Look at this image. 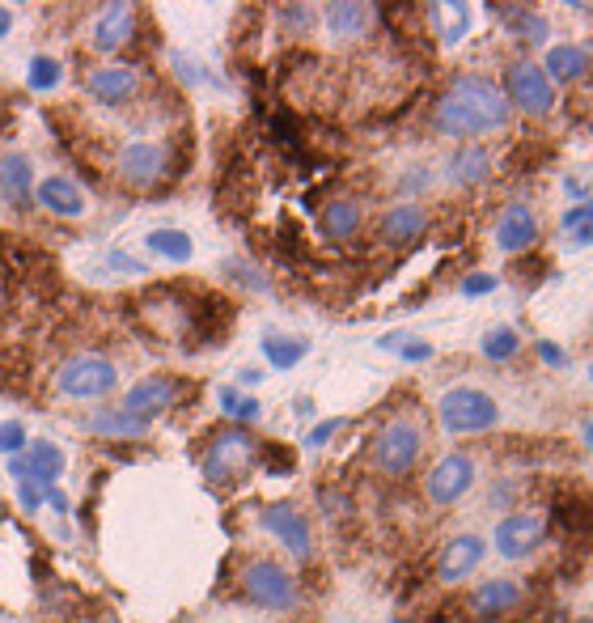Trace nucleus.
Here are the masks:
<instances>
[{"mask_svg": "<svg viewBox=\"0 0 593 623\" xmlns=\"http://www.w3.org/2000/svg\"><path fill=\"white\" fill-rule=\"evenodd\" d=\"M433 123L441 136H458V140L488 136L509 123V98L488 77H454L437 102Z\"/></svg>", "mask_w": 593, "mask_h": 623, "instance_id": "nucleus-1", "label": "nucleus"}, {"mask_svg": "<svg viewBox=\"0 0 593 623\" xmlns=\"http://www.w3.org/2000/svg\"><path fill=\"white\" fill-rule=\"evenodd\" d=\"M437 412H441V424L449 433H488L492 424L500 420V407L492 395H483V390L475 386H454L449 395H441L437 403Z\"/></svg>", "mask_w": 593, "mask_h": 623, "instance_id": "nucleus-2", "label": "nucleus"}, {"mask_svg": "<svg viewBox=\"0 0 593 623\" xmlns=\"http://www.w3.org/2000/svg\"><path fill=\"white\" fill-rule=\"evenodd\" d=\"M420 429L407 420H390L382 424V433L373 437V467L390 475V479H403L420 458Z\"/></svg>", "mask_w": 593, "mask_h": 623, "instance_id": "nucleus-3", "label": "nucleus"}, {"mask_svg": "<svg viewBox=\"0 0 593 623\" xmlns=\"http://www.w3.org/2000/svg\"><path fill=\"white\" fill-rule=\"evenodd\" d=\"M242 590H246L250 602H259V607H267V611H289L297 602L293 577L272 560H250L242 568Z\"/></svg>", "mask_w": 593, "mask_h": 623, "instance_id": "nucleus-4", "label": "nucleus"}, {"mask_svg": "<svg viewBox=\"0 0 593 623\" xmlns=\"http://www.w3.org/2000/svg\"><path fill=\"white\" fill-rule=\"evenodd\" d=\"M255 454H259V441L250 437L246 429H225V433L212 437V445H208L204 475L212 479V484H225V479L242 475L250 462H255Z\"/></svg>", "mask_w": 593, "mask_h": 623, "instance_id": "nucleus-5", "label": "nucleus"}, {"mask_svg": "<svg viewBox=\"0 0 593 623\" xmlns=\"http://www.w3.org/2000/svg\"><path fill=\"white\" fill-rule=\"evenodd\" d=\"M119 178L136 191H153L161 178H170V153L157 140H132L119 153Z\"/></svg>", "mask_w": 593, "mask_h": 623, "instance_id": "nucleus-6", "label": "nucleus"}, {"mask_svg": "<svg viewBox=\"0 0 593 623\" xmlns=\"http://www.w3.org/2000/svg\"><path fill=\"white\" fill-rule=\"evenodd\" d=\"M60 390L68 399H102V395H111L115 382H119V373L111 361H102V356H77V361H68L60 369Z\"/></svg>", "mask_w": 593, "mask_h": 623, "instance_id": "nucleus-7", "label": "nucleus"}, {"mask_svg": "<svg viewBox=\"0 0 593 623\" xmlns=\"http://www.w3.org/2000/svg\"><path fill=\"white\" fill-rule=\"evenodd\" d=\"M517 111L526 115H547L555 106V85L551 77L543 73V64H513L509 68V94H505Z\"/></svg>", "mask_w": 593, "mask_h": 623, "instance_id": "nucleus-8", "label": "nucleus"}, {"mask_svg": "<svg viewBox=\"0 0 593 623\" xmlns=\"http://www.w3.org/2000/svg\"><path fill=\"white\" fill-rule=\"evenodd\" d=\"M475 484V462L466 454H445L424 479V496L433 505H454L458 496H466V488Z\"/></svg>", "mask_w": 593, "mask_h": 623, "instance_id": "nucleus-9", "label": "nucleus"}, {"mask_svg": "<svg viewBox=\"0 0 593 623\" xmlns=\"http://www.w3.org/2000/svg\"><path fill=\"white\" fill-rule=\"evenodd\" d=\"M543 534H547V522L538 513H509V518L496 522V551L505 560H526L543 543Z\"/></svg>", "mask_w": 593, "mask_h": 623, "instance_id": "nucleus-10", "label": "nucleus"}, {"mask_svg": "<svg viewBox=\"0 0 593 623\" xmlns=\"http://www.w3.org/2000/svg\"><path fill=\"white\" fill-rule=\"evenodd\" d=\"M9 475L17 479V484H39L47 492L64 475V450L60 445H51V441H34L26 458L9 462Z\"/></svg>", "mask_w": 593, "mask_h": 623, "instance_id": "nucleus-11", "label": "nucleus"}, {"mask_svg": "<svg viewBox=\"0 0 593 623\" xmlns=\"http://www.w3.org/2000/svg\"><path fill=\"white\" fill-rule=\"evenodd\" d=\"M85 89H89V98L102 102V106H123V102L136 98L140 73L132 64H106V68H94V73H89Z\"/></svg>", "mask_w": 593, "mask_h": 623, "instance_id": "nucleus-12", "label": "nucleus"}, {"mask_svg": "<svg viewBox=\"0 0 593 623\" xmlns=\"http://www.w3.org/2000/svg\"><path fill=\"white\" fill-rule=\"evenodd\" d=\"M259 522H263L267 534H276V539L289 547L297 560L310 556V522H305L293 505H267V509L259 513Z\"/></svg>", "mask_w": 593, "mask_h": 623, "instance_id": "nucleus-13", "label": "nucleus"}, {"mask_svg": "<svg viewBox=\"0 0 593 623\" xmlns=\"http://www.w3.org/2000/svg\"><path fill=\"white\" fill-rule=\"evenodd\" d=\"M94 47L98 51H119V47H128L132 43V34H136V9L128 5V0H111L98 17H94Z\"/></svg>", "mask_w": 593, "mask_h": 623, "instance_id": "nucleus-14", "label": "nucleus"}, {"mask_svg": "<svg viewBox=\"0 0 593 623\" xmlns=\"http://www.w3.org/2000/svg\"><path fill=\"white\" fill-rule=\"evenodd\" d=\"M178 395H183V386H178L174 378H145V382H136V386L128 390L123 407H128V412H136V416H145V420H153V416H161V412H170V407L178 403Z\"/></svg>", "mask_w": 593, "mask_h": 623, "instance_id": "nucleus-15", "label": "nucleus"}, {"mask_svg": "<svg viewBox=\"0 0 593 623\" xmlns=\"http://www.w3.org/2000/svg\"><path fill=\"white\" fill-rule=\"evenodd\" d=\"M538 242V217L526 208V204H509L505 212H500V221H496V246L505 255H517V251H526V246Z\"/></svg>", "mask_w": 593, "mask_h": 623, "instance_id": "nucleus-16", "label": "nucleus"}, {"mask_svg": "<svg viewBox=\"0 0 593 623\" xmlns=\"http://www.w3.org/2000/svg\"><path fill=\"white\" fill-rule=\"evenodd\" d=\"M428 229V212L420 204H394L382 225H377V238L390 242V246H403V242H416Z\"/></svg>", "mask_w": 593, "mask_h": 623, "instance_id": "nucleus-17", "label": "nucleus"}, {"mask_svg": "<svg viewBox=\"0 0 593 623\" xmlns=\"http://www.w3.org/2000/svg\"><path fill=\"white\" fill-rule=\"evenodd\" d=\"M479 560H483V539H475V534H458V539L445 543L437 573H441V581H462V577L475 573Z\"/></svg>", "mask_w": 593, "mask_h": 623, "instance_id": "nucleus-18", "label": "nucleus"}, {"mask_svg": "<svg viewBox=\"0 0 593 623\" xmlns=\"http://www.w3.org/2000/svg\"><path fill=\"white\" fill-rule=\"evenodd\" d=\"M517 602H521V585H513V581H505V577H496V581H483L479 590L471 594V615H479V619H500V615L517 611Z\"/></svg>", "mask_w": 593, "mask_h": 623, "instance_id": "nucleus-19", "label": "nucleus"}, {"mask_svg": "<svg viewBox=\"0 0 593 623\" xmlns=\"http://www.w3.org/2000/svg\"><path fill=\"white\" fill-rule=\"evenodd\" d=\"M34 200H39L47 212H56V217H81L85 212V191L77 183H68V178H60V174L43 178V183L34 187Z\"/></svg>", "mask_w": 593, "mask_h": 623, "instance_id": "nucleus-20", "label": "nucleus"}, {"mask_svg": "<svg viewBox=\"0 0 593 623\" xmlns=\"http://www.w3.org/2000/svg\"><path fill=\"white\" fill-rule=\"evenodd\" d=\"M89 429L98 437H111V441H132V437L149 433V420L128 412V407H102V412L89 416Z\"/></svg>", "mask_w": 593, "mask_h": 623, "instance_id": "nucleus-21", "label": "nucleus"}, {"mask_svg": "<svg viewBox=\"0 0 593 623\" xmlns=\"http://www.w3.org/2000/svg\"><path fill=\"white\" fill-rule=\"evenodd\" d=\"M30 191H34V170L22 153H9L0 157V195L13 204V208H26L30 204Z\"/></svg>", "mask_w": 593, "mask_h": 623, "instance_id": "nucleus-22", "label": "nucleus"}, {"mask_svg": "<svg viewBox=\"0 0 593 623\" xmlns=\"http://www.w3.org/2000/svg\"><path fill=\"white\" fill-rule=\"evenodd\" d=\"M322 17H327V30L339 34V39H356V34H365L373 26V9L361 5V0H335Z\"/></svg>", "mask_w": 593, "mask_h": 623, "instance_id": "nucleus-23", "label": "nucleus"}, {"mask_svg": "<svg viewBox=\"0 0 593 623\" xmlns=\"http://www.w3.org/2000/svg\"><path fill=\"white\" fill-rule=\"evenodd\" d=\"M356 229H361V204L356 200H331L322 208V234L331 242H348L356 238Z\"/></svg>", "mask_w": 593, "mask_h": 623, "instance_id": "nucleus-24", "label": "nucleus"}, {"mask_svg": "<svg viewBox=\"0 0 593 623\" xmlns=\"http://www.w3.org/2000/svg\"><path fill=\"white\" fill-rule=\"evenodd\" d=\"M585 68H589V51L577 47V43H564V47H551L547 51L543 73L551 81H577V77H585Z\"/></svg>", "mask_w": 593, "mask_h": 623, "instance_id": "nucleus-25", "label": "nucleus"}, {"mask_svg": "<svg viewBox=\"0 0 593 623\" xmlns=\"http://www.w3.org/2000/svg\"><path fill=\"white\" fill-rule=\"evenodd\" d=\"M488 174H492V157L479 145H466L449 157V178H454V183H483Z\"/></svg>", "mask_w": 593, "mask_h": 623, "instance_id": "nucleus-26", "label": "nucleus"}, {"mask_svg": "<svg viewBox=\"0 0 593 623\" xmlns=\"http://www.w3.org/2000/svg\"><path fill=\"white\" fill-rule=\"evenodd\" d=\"M145 246L153 255H161V259H170V263H187L191 259V238L183 234V229H153V234L145 238Z\"/></svg>", "mask_w": 593, "mask_h": 623, "instance_id": "nucleus-27", "label": "nucleus"}, {"mask_svg": "<svg viewBox=\"0 0 593 623\" xmlns=\"http://www.w3.org/2000/svg\"><path fill=\"white\" fill-rule=\"evenodd\" d=\"M305 352H310V344H305V340H280V335H267V340H263V356L276 369H293Z\"/></svg>", "mask_w": 593, "mask_h": 623, "instance_id": "nucleus-28", "label": "nucleus"}, {"mask_svg": "<svg viewBox=\"0 0 593 623\" xmlns=\"http://www.w3.org/2000/svg\"><path fill=\"white\" fill-rule=\"evenodd\" d=\"M496 13L505 17V22H509L526 43H543V39H547V22H543V17H534L530 9H513V5H505V9H496Z\"/></svg>", "mask_w": 593, "mask_h": 623, "instance_id": "nucleus-29", "label": "nucleus"}, {"mask_svg": "<svg viewBox=\"0 0 593 623\" xmlns=\"http://www.w3.org/2000/svg\"><path fill=\"white\" fill-rule=\"evenodd\" d=\"M221 407H225V416H233V420H242V424H250V420H259V399H250V395H238V390H233V386H225L221 390Z\"/></svg>", "mask_w": 593, "mask_h": 623, "instance_id": "nucleus-30", "label": "nucleus"}, {"mask_svg": "<svg viewBox=\"0 0 593 623\" xmlns=\"http://www.w3.org/2000/svg\"><path fill=\"white\" fill-rule=\"evenodd\" d=\"M26 81H30L34 94H47V89H56V85H60V64L51 60V56H34V60H30Z\"/></svg>", "mask_w": 593, "mask_h": 623, "instance_id": "nucleus-31", "label": "nucleus"}, {"mask_svg": "<svg viewBox=\"0 0 593 623\" xmlns=\"http://www.w3.org/2000/svg\"><path fill=\"white\" fill-rule=\"evenodd\" d=\"M517 348H521V340L513 327H496V331H488V340H483V356H488V361H509Z\"/></svg>", "mask_w": 593, "mask_h": 623, "instance_id": "nucleus-32", "label": "nucleus"}, {"mask_svg": "<svg viewBox=\"0 0 593 623\" xmlns=\"http://www.w3.org/2000/svg\"><path fill=\"white\" fill-rule=\"evenodd\" d=\"M433 17H445V39L449 43H458L466 26H471V9H462V5H437Z\"/></svg>", "mask_w": 593, "mask_h": 623, "instance_id": "nucleus-33", "label": "nucleus"}, {"mask_svg": "<svg viewBox=\"0 0 593 623\" xmlns=\"http://www.w3.org/2000/svg\"><path fill=\"white\" fill-rule=\"evenodd\" d=\"M555 518H560V526L572 534H589L593 530V505H564V509H555Z\"/></svg>", "mask_w": 593, "mask_h": 623, "instance_id": "nucleus-34", "label": "nucleus"}, {"mask_svg": "<svg viewBox=\"0 0 593 623\" xmlns=\"http://www.w3.org/2000/svg\"><path fill=\"white\" fill-rule=\"evenodd\" d=\"M22 450H26V429H22V424H17V420L0 424V454L22 458Z\"/></svg>", "mask_w": 593, "mask_h": 623, "instance_id": "nucleus-35", "label": "nucleus"}, {"mask_svg": "<svg viewBox=\"0 0 593 623\" xmlns=\"http://www.w3.org/2000/svg\"><path fill=\"white\" fill-rule=\"evenodd\" d=\"M382 348H399L407 361H428V356H433V344H403V335H386Z\"/></svg>", "mask_w": 593, "mask_h": 623, "instance_id": "nucleus-36", "label": "nucleus"}, {"mask_svg": "<svg viewBox=\"0 0 593 623\" xmlns=\"http://www.w3.org/2000/svg\"><path fill=\"white\" fill-rule=\"evenodd\" d=\"M339 429H344V420H322V424H314V429L305 433V445H310V450H318V445H327Z\"/></svg>", "mask_w": 593, "mask_h": 623, "instance_id": "nucleus-37", "label": "nucleus"}, {"mask_svg": "<svg viewBox=\"0 0 593 623\" xmlns=\"http://www.w3.org/2000/svg\"><path fill=\"white\" fill-rule=\"evenodd\" d=\"M496 289V276H466L462 280V293L466 297H483V293H492Z\"/></svg>", "mask_w": 593, "mask_h": 623, "instance_id": "nucleus-38", "label": "nucleus"}, {"mask_svg": "<svg viewBox=\"0 0 593 623\" xmlns=\"http://www.w3.org/2000/svg\"><path fill=\"white\" fill-rule=\"evenodd\" d=\"M538 356L551 365V369H560V365H568V352L560 348V344H551V340H538Z\"/></svg>", "mask_w": 593, "mask_h": 623, "instance_id": "nucleus-39", "label": "nucleus"}, {"mask_svg": "<svg viewBox=\"0 0 593 623\" xmlns=\"http://www.w3.org/2000/svg\"><path fill=\"white\" fill-rule=\"evenodd\" d=\"M17 492H22V505L26 509H43V488L39 484H17Z\"/></svg>", "mask_w": 593, "mask_h": 623, "instance_id": "nucleus-40", "label": "nucleus"}, {"mask_svg": "<svg viewBox=\"0 0 593 623\" xmlns=\"http://www.w3.org/2000/svg\"><path fill=\"white\" fill-rule=\"evenodd\" d=\"M568 238H572V246H589V242H593V221H589V212H585V221H581L577 229H568Z\"/></svg>", "mask_w": 593, "mask_h": 623, "instance_id": "nucleus-41", "label": "nucleus"}, {"mask_svg": "<svg viewBox=\"0 0 593 623\" xmlns=\"http://www.w3.org/2000/svg\"><path fill=\"white\" fill-rule=\"evenodd\" d=\"M280 17H284V22H289V26H297V30H305V26L314 22V13H310V9H284Z\"/></svg>", "mask_w": 593, "mask_h": 623, "instance_id": "nucleus-42", "label": "nucleus"}, {"mask_svg": "<svg viewBox=\"0 0 593 623\" xmlns=\"http://www.w3.org/2000/svg\"><path fill=\"white\" fill-rule=\"evenodd\" d=\"M111 267H128V272H145V267H140L136 259H128V255H119V251L111 255Z\"/></svg>", "mask_w": 593, "mask_h": 623, "instance_id": "nucleus-43", "label": "nucleus"}, {"mask_svg": "<svg viewBox=\"0 0 593 623\" xmlns=\"http://www.w3.org/2000/svg\"><path fill=\"white\" fill-rule=\"evenodd\" d=\"M9 26H13V13H9V9H0V39L9 34Z\"/></svg>", "mask_w": 593, "mask_h": 623, "instance_id": "nucleus-44", "label": "nucleus"}, {"mask_svg": "<svg viewBox=\"0 0 593 623\" xmlns=\"http://www.w3.org/2000/svg\"><path fill=\"white\" fill-rule=\"evenodd\" d=\"M242 382L255 386V382H263V373H259V369H242Z\"/></svg>", "mask_w": 593, "mask_h": 623, "instance_id": "nucleus-45", "label": "nucleus"}, {"mask_svg": "<svg viewBox=\"0 0 593 623\" xmlns=\"http://www.w3.org/2000/svg\"><path fill=\"white\" fill-rule=\"evenodd\" d=\"M585 445H589V450H593V420L585 424Z\"/></svg>", "mask_w": 593, "mask_h": 623, "instance_id": "nucleus-46", "label": "nucleus"}, {"mask_svg": "<svg viewBox=\"0 0 593 623\" xmlns=\"http://www.w3.org/2000/svg\"><path fill=\"white\" fill-rule=\"evenodd\" d=\"M589 382H593V365H589Z\"/></svg>", "mask_w": 593, "mask_h": 623, "instance_id": "nucleus-47", "label": "nucleus"}, {"mask_svg": "<svg viewBox=\"0 0 593 623\" xmlns=\"http://www.w3.org/2000/svg\"><path fill=\"white\" fill-rule=\"evenodd\" d=\"M394 623H403V619H394Z\"/></svg>", "mask_w": 593, "mask_h": 623, "instance_id": "nucleus-48", "label": "nucleus"}, {"mask_svg": "<svg viewBox=\"0 0 593 623\" xmlns=\"http://www.w3.org/2000/svg\"><path fill=\"white\" fill-rule=\"evenodd\" d=\"M585 623H593V619H585Z\"/></svg>", "mask_w": 593, "mask_h": 623, "instance_id": "nucleus-49", "label": "nucleus"}]
</instances>
